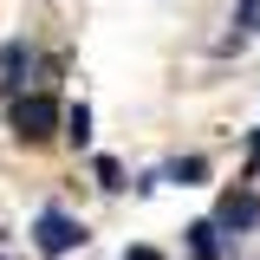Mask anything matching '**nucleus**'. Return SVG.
<instances>
[{
  "instance_id": "obj_1",
  "label": "nucleus",
  "mask_w": 260,
  "mask_h": 260,
  "mask_svg": "<svg viewBox=\"0 0 260 260\" xmlns=\"http://www.w3.org/2000/svg\"><path fill=\"white\" fill-rule=\"evenodd\" d=\"M7 124H13V137H20V143H46V137H52V124H65V111H59L46 91H32V98H13Z\"/></svg>"
},
{
  "instance_id": "obj_2",
  "label": "nucleus",
  "mask_w": 260,
  "mask_h": 260,
  "mask_svg": "<svg viewBox=\"0 0 260 260\" xmlns=\"http://www.w3.org/2000/svg\"><path fill=\"white\" fill-rule=\"evenodd\" d=\"M32 247L46 260H65L72 247H85V221H72L65 208H39V221H32Z\"/></svg>"
},
{
  "instance_id": "obj_3",
  "label": "nucleus",
  "mask_w": 260,
  "mask_h": 260,
  "mask_svg": "<svg viewBox=\"0 0 260 260\" xmlns=\"http://www.w3.org/2000/svg\"><path fill=\"white\" fill-rule=\"evenodd\" d=\"M215 228H221V234H247V228H260V195L254 189H228L221 208H215Z\"/></svg>"
},
{
  "instance_id": "obj_4",
  "label": "nucleus",
  "mask_w": 260,
  "mask_h": 260,
  "mask_svg": "<svg viewBox=\"0 0 260 260\" xmlns=\"http://www.w3.org/2000/svg\"><path fill=\"white\" fill-rule=\"evenodd\" d=\"M26 72H32L26 39H7V46H0V85H7V91H20V85H26Z\"/></svg>"
},
{
  "instance_id": "obj_5",
  "label": "nucleus",
  "mask_w": 260,
  "mask_h": 260,
  "mask_svg": "<svg viewBox=\"0 0 260 260\" xmlns=\"http://www.w3.org/2000/svg\"><path fill=\"white\" fill-rule=\"evenodd\" d=\"M189 254L195 260H221V228H215V221H195L189 228Z\"/></svg>"
},
{
  "instance_id": "obj_6",
  "label": "nucleus",
  "mask_w": 260,
  "mask_h": 260,
  "mask_svg": "<svg viewBox=\"0 0 260 260\" xmlns=\"http://www.w3.org/2000/svg\"><path fill=\"white\" fill-rule=\"evenodd\" d=\"M202 176H208V162H202V156H176L169 169H162V182H202Z\"/></svg>"
},
{
  "instance_id": "obj_7",
  "label": "nucleus",
  "mask_w": 260,
  "mask_h": 260,
  "mask_svg": "<svg viewBox=\"0 0 260 260\" xmlns=\"http://www.w3.org/2000/svg\"><path fill=\"white\" fill-rule=\"evenodd\" d=\"M65 137H72V143H91V111H85V104L65 111Z\"/></svg>"
},
{
  "instance_id": "obj_8",
  "label": "nucleus",
  "mask_w": 260,
  "mask_h": 260,
  "mask_svg": "<svg viewBox=\"0 0 260 260\" xmlns=\"http://www.w3.org/2000/svg\"><path fill=\"white\" fill-rule=\"evenodd\" d=\"M91 169H98V189H124V169H117V162H111V156H98Z\"/></svg>"
},
{
  "instance_id": "obj_9",
  "label": "nucleus",
  "mask_w": 260,
  "mask_h": 260,
  "mask_svg": "<svg viewBox=\"0 0 260 260\" xmlns=\"http://www.w3.org/2000/svg\"><path fill=\"white\" fill-rule=\"evenodd\" d=\"M247 176L260 182V130H254V150H247Z\"/></svg>"
},
{
  "instance_id": "obj_10",
  "label": "nucleus",
  "mask_w": 260,
  "mask_h": 260,
  "mask_svg": "<svg viewBox=\"0 0 260 260\" xmlns=\"http://www.w3.org/2000/svg\"><path fill=\"white\" fill-rule=\"evenodd\" d=\"M124 260H162L156 247H124Z\"/></svg>"
},
{
  "instance_id": "obj_11",
  "label": "nucleus",
  "mask_w": 260,
  "mask_h": 260,
  "mask_svg": "<svg viewBox=\"0 0 260 260\" xmlns=\"http://www.w3.org/2000/svg\"><path fill=\"white\" fill-rule=\"evenodd\" d=\"M0 260H7V254H0Z\"/></svg>"
}]
</instances>
